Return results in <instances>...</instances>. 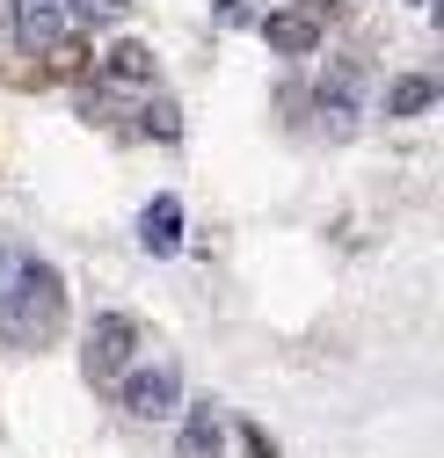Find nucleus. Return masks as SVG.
<instances>
[{
	"label": "nucleus",
	"mask_w": 444,
	"mask_h": 458,
	"mask_svg": "<svg viewBox=\"0 0 444 458\" xmlns=\"http://www.w3.org/2000/svg\"><path fill=\"white\" fill-rule=\"evenodd\" d=\"M146 131H160V139H175V131H183V117H175V102H168V95H153V102H146Z\"/></svg>",
	"instance_id": "f8f14e48"
},
{
	"label": "nucleus",
	"mask_w": 444,
	"mask_h": 458,
	"mask_svg": "<svg viewBox=\"0 0 444 458\" xmlns=\"http://www.w3.org/2000/svg\"><path fill=\"white\" fill-rule=\"evenodd\" d=\"M117 400H124V415H139V422H168L183 408V371L175 364H139V371L117 378Z\"/></svg>",
	"instance_id": "20e7f679"
},
{
	"label": "nucleus",
	"mask_w": 444,
	"mask_h": 458,
	"mask_svg": "<svg viewBox=\"0 0 444 458\" xmlns=\"http://www.w3.org/2000/svg\"><path fill=\"white\" fill-rule=\"evenodd\" d=\"M102 73H109V81H139V88H153V51H146L139 37H124V44L102 59Z\"/></svg>",
	"instance_id": "9d476101"
},
{
	"label": "nucleus",
	"mask_w": 444,
	"mask_h": 458,
	"mask_svg": "<svg viewBox=\"0 0 444 458\" xmlns=\"http://www.w3.org/2000/svg\"><path fill=\"white\" fill-rule=\"evenodd\" d=\"M66 327V284L51 262H15L0 284V342L8 350H51Z\"/></svg>",
	"instance_id": "f257e3e1"
},
{
	"label": "nucleus",
	"mask_w": 444,
	"mask_h": 458,
	"mask_svg": "<svg viewBox=\"0 0 444 458\" xmlns=\"http://www.w3.org/2000/svg\"><path fill=\"white\" fill-rule=\"evenodd\" d=\"M328 15H336V0H292V8H269L262 44L277 51V59H306V51L328 37Z\"/></svg>",
	"instance_id": "7ed1b4c3"
},
{
	"label": "nucleus",
	"mask_w": 444,
	"mask_h": 458,
	"mask_svg": "<svg viewBox=\"0 0 444 458\" xmlns=\"http://www.w3.org/2000/svg\"><path fill=\"white\" fill-rule=\"evenodd\" d=\"M211 15H218V22H248L255 0H211Z\"/></svg>",
	"instance_id": "ddd939ff"
},
{
	"label": "nucleus",
	"mask_w": 444,
	"mask_h": 458,
	"mask_svg": "<svg viewBox=\"0 0 444 458\" xmlns=\"http://www.w3.org/2000/svg\"><path fill=\"white\" fill-rule=\"evenodd\" d=\"M313 95H320V131H328V139H350L357 117H364V66H357V59H336V66L320 73Z\"/></svg>",
	"instance_id": "39448f33"
},
{
	"label": "nucleus",
	"mask_w": 444,
	"mask_h": 458,
	"mask_svg": "<svg viewBox=\"0 0 444 458\" xmlns=\"http://www.w3.org/2000/svg\"><path fill=\"white\" fill-rule=\"evenodd\" d=\"M132 350H139V320L132 313H95L88 342H81V371L88 386H117L132 371Z\"/></svg>",
	"instance_id": "f03ea898"
},
{
	"label": "nucleus",
	"mask_w": 444,
	"mask_h": 458,
	"mask_svg": "<svg viewBox=\"0 0 444 458\" xmlns=\"http://www.w3.org/2000/svg\"><path fill=\"white\" fill-rule=\"evenodd\" d=\"M175 458H226V422H218V408H190V422L175 437Z\"/></svg>",
	"instance_id": "6e6552de"
},
{
	"label": "nucleus",
	"mask_w": 444,
	"mask_h": 458,
	"mask_svg": "<svg viewBox=\"0 0 444 458\" xmlns=\"http://www.w3.org/2000/svg\"><path fill=\"white\" fill-rule=\"evenodd\" d=\"M430 102H437V73H401L386 88V117H423Z\"/></svg>",
	"instance_id": "1a4fd4ad"
},
{
	"label": "nucleus",
	"mask_w": 444,
	"mask_h": 458,
	"mask_svg": "<svg viewBox=\"0 0 444 458\" xmlns=\"http://www.w3.org/2000/svg\"><path fill=\"white\" fill-rule=\"evenodd\" d=\"M8 22L30 51H51L59 30H66V0H8Z\"/></svg>",
	"instance_id": "423d86ee"
},
{
	"label": "nucleus",
	"mask_w": 444,
	"mask_h": 458,
	"mask_svg": "<svg viewBox=\"0 0 444 458\" xmlns=\"http://www.w3.org/2000/svg\"><path fill=\"white\" fill-rule=\"evenodd\" d=\"M0 284H8V255H0Z\"/></svg>",
	"instance_id": "4468645a"
},
{
	"label": "nucleus",
	"mask_w": 444,
	"mask_h": 458,
	"mask_svg": "<svg viewBox=\"0 0 444 458\" xmlns=\"http://www.w3.org/2000/svg\"><path fill=\"white\" fill-rule=\"evenodd\" d=\"M139 248H146V255H175V248H183V204H175V197H153V204L139 211Z\"/></svg>",
	"instance_id": "0eeeda50"
},
{
	"label": "nucleus",
	"mask_w": 444,
	"mask_h": 458,
	"mask_svg": "<svg viewBox=\"0 0 444 458\" xmlns=\"http://www.w3.org/2000/svg\"><path fill=\"white\" fill-rule=\"evenodd\" d=\"M415 8H430V0H415Z\"/></svg>",
	"instance_id": "2eb2a0df"
},
{
	"label": "nucleus",
	"mask_w": 444,
	"mask_h": 458,
	"mask_svg": "<svg viewBox=\"0 0 444 458\" xmlns=\"http://www.w3.org/2000/svg\"><path fill=\"white\" fill-rule=\"evenodd\" d=\"M132 15V0H66V22H124Z\"/></svg>",
	"instance_id": "9b49d317"
}]
</instances>
